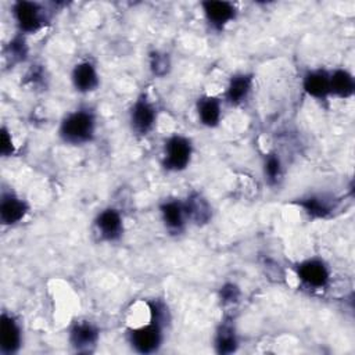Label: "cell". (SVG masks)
I'll list each match as a JSON object with an SVG mask.
<instances>
[{
  "mask_svg": "<svg viewBox=\"0 0 355 355\" xmlns=\"http://www.w3.org/2000/svg\"><path fill=\"white\" fill-rule=\"evenodd\" d=\"M97 119L90 108H78L68 112L60 122V139L72 146H82L90 143L96 136Z\"/></svg>",
  "mask_w": 355,
  "mask_h": 355,
  "instance_id": "cell-1",
  "label": "cell"
},
{
  "mask_svg": "<svg viewBox=\"0 0 355 355\" xmlns=\"http://www.w3.org/2000/svg\"><path fill=\"white\" fill-rule=\"evenodd\" d=\"M165 324L148 319L147 323L136 326L129 330L128 341L133 351L139 354H154L157 352L164 341Z\"/></svg>",
  "mask_w": 355,
  "mask_h": 355,
  "instance_id": "cell-2",
  "label": "cell"
},
{
  "mask_svg": "<svg viewBox=\"0 0 355 355\" xmlns=\"http://www.w3.org/2000/svg\"><path fill=\"white\" fill-rule=\"evenodd\" d=\"M193 157L191 140L183 135H172L166 139L164 146L162 166L169 172L184 171Z\"/></svg>",
  "mask_w": 355,
  "mask_h": 355,
  "instance_id": "cell-3",
  "label": "cell"
},
{
  "mask_svg": "<svg viewBox=\"0 0 355 355\" xmlns=\"http://www.w3.org/2000/svg\"><path fill=\"white\" fill-rule=\"evenodd\" d=\"M11 14L19 33H36L49 21L44 7L35 1H15L11 7Z\"/></svg>",
  "mask_w": 355,
  "mask_h": 355,
  "instance_id": "cell-4",
  "label": "cell"
},
{
  "mask_svg": "<svg viewBox=\"0 0 355 355\" xmlns=\"http://www.w3.org/2000/svg\"><path fill=\"white\" fill-rule=\"evenodd\" d=\"M157 108L146 94L139 96L130 107L129 121L132 130L140 136L148 135L157 123Z\"/></svg>",
  "mask_w": 355,
  "mask_h": 355,
  "instance_id": "cell-5",
  "label": "cell"
},
{
  "mask_svg": "<svg viewBox=\"0 0 355 355\" xmlns=\"http://www.w3.org/2000/svg\"><path fill=\"white\" fill-rule=\"evenodd\" d=\"M297 277L298 280L312 288V290H322L329 284L330 272L327 265L319 258H309L297 265Z\"/></svg>",
  "mask_w": 355,
  "mask_h": 355,
  "instance_id": "cell-6",
  "label": "cell"
},
{
  "mask_svg": "<svg viewBox=\"0 0 355 355\" xmlns=\"http://www.w3.org/2000/svg\"><path fill=\"white\" fill-rule=\"evenodd\" d=\"M22 327L18 319L8 312H3L0 318V352L3 355L17 354L22 347Z\"/></svg>",
  "mask_w": 355,
  "mask_h": 355,
  "instance_id": "cell-7",
  "label": "cell"
},
{
  "mask_svg": "<svg viewBox=\"0 0 355 355\" xmlns=\"http://www.w3.org/2000/svg\"><path fill=\"white\" fill-rule=\"evenodd\" d=\"M29 212L28 202L14 191H3L0 200V222L3 226H14L25 219Z\"/></svg>",
  "mask_w": 355,
  "mask_h": 355,
  "instance_id": "cell-8",
  "label": "cell"
},
{
  "mask_svg": "<svg viewBox=\"0 0 355 355\" xmlns=\"http://www.w3.org/2000/svg\"><path fill=\"white\" fill-rule=\"evenodd\" d=\"M94 227L101 240L115 241L123 233V216L112 207L100 211L94 219Z\"/></svg>",
  "mask_w": 355,
  "mask_h": 355,
  "instance_id": "cell-9",
  "label": "cell"
},
{
  "mask_svg": "<svg viewBox=\"0 0 355 355\" xmlns=\"http://www.w3.org/2000/svg\"><path fill=\"white\" fill-rule=\"evenodd\" d=\"M204 17L211 28L222 31L227 24H230L237 14L234 4L222 0H208L201 3Z\"/></svg>",
  "mask_w": 355,
  "mask_h": 355,
  "instance_id": "cell-10",
  "label": "cell"
},
{
  "mask_svg": "<svg viewBox=\"0 0 355 355\" xmlns=\"http://www.w3.org/2000/svg\"><path fill=\"white\" fill-rule=\"evenodd\" d=\"M100 331L96 324L89 320L75 322L68 333L69 344L78 352H89L98 341Z\"/></svg>",
  "mask_w": 355,
  "mask_h": 355,
  "instance_id": "cell-11",
  "label": "cell"
},
{
  "mask_svg": "<svg viewBox=\"0 0 355 355\" xmlns=\"http://www.w3.org/2000/svg\"><path fill=\"white\" fill-rule=\"evenodd\" d=\"M71 82L75 90L79 93L94 92L100 85V76L96 65L89 60L78 62L72 68Z\"/></svg>",
  "mask_w": 355,
  "mask_h": 355,
  "instance_id": "cell-12",
  "label": "cell"
},
{
  "mask_svg": "<svg viewBox=\"0 0 355 355\" xmlns=\"http://www.w3.org/2000/svg\"><path fill=\"white\" fill-rule=\"evenodd\" d=\"M159 214L165 229L173 234L183 232L186 223L189 222L184 204L179 200H165L159 205Z\"/></svg>",
  "mask_w": 355,
  "mask_h": 355,
  "instance_id": "cell-13",
  "label": "cell"
},
{
  "mask_svg": "<svg viewBox=\"0 0 355 355\" xmlns=\"http://www.w3.org/2000/svg\"><path fill=\"white\" fill-rule=\"evenodd\" d=\"M252 85H254V76L251 73L240 72V73L233 75L229 79V83L226 86L225 100L230 105L243 104L248 98V96L252 90Z\"/></svg>",
  "mask_w": 355,
  "mask_h": 355,
  "instance_id": "cell-14",
  "label": "cell"
},
{
  "mask_svg": "<svg viewBox=\"0 0 355 355\" xmlns=\"http://www.w3.org/2000/svg\"><path fill=\"white\" fill-rule=\"evenodd\" d=\"M304 92L318 100L330 96V72L326 69H311L304 75L302 79Z\"/></svg>",
  "mask_w": 355,
  "mask_h": 355,
  "instance_id": "cell-15",
  "label": "cell"
},
{
  "mask_svg": "<svg viewBox=\"0 0 355 355\" xmlns=\"http://www.w3.org/2000/svg\"><path fill=\"white\" fill-rule=\"evenodd\" d=\"M197 118L201 125L215 128L222 119V103L214 96H201L196 104Z\"/></svg>",
  "mask_w": 355,
  "mask_h": 355,
  "instance_id": "cell-16",
  "label": "cell"
},
{
  "mask_svg": "<svg viewBox=\"0 0 355 355\" xmlns=\"http://www.w3.org/2000/svg\"><path fill=\"white\" fill-rule=\"evenodd\" d=\"M187 219L194 222L196 225H205L212 218V208L207 198H204L200 193H191L186 201H183Z\"/></svg>",
  "mask_w": 355,
  "mask_h": 355,
  "instance_id": "cell-17",
  "label": "cell"
},
{
  "mask_svg": "<svg viewBox=\"0 0 355 355\" xmlns=\"http://www.w3.org/2000/svg\"><path fill=\"white\" fill-rule=\"evenodd\" d=\"M214 347L218 354H233L239 348V337L232 322L223 320L215 331Z\"/></svg>",
  "mask_w": 355,
  "mask_h": 355,
  "instance_id": "cell-18",
  "label": "cell"
},
{
  "mask_svg": "<svg viewBox=\"0 0 355 355\" xmlns=\"http://www.w3.org/2000/svg\"><path fill=\"white\" fill-rule=\"evenodd\" d=\"M355 80L347 69H334L330 72V94L341 98L351 97L354 94Z\"/></svg>",
  "mask_w": 355,
  "mask_h": 355,
  "instance_id": "cell-19",
  "label": "cell"
},
{
  "mask_svg": "<svg viewBox=\"0 0 355 355\" xmlns=\"http://www.w3.org/2000/svg\"><path fill=\"white\" fill-rule=\"evenodd\" d=\"M300 207L312 218H324L330 214L331 207L323 196H309L300 200Z\"/></svg>",
  "mask_w": 355,
  "mask_h": 355,
  "instance_id": "cell-20",
  "label": "cell"
},
{
  "mask_svg": "<svg viewBox=\"0 0 355 355\" xmlns=\"http://www.w3.org/2000/svg\"><path fill=\"white\" fill-rule=\"evenodd\" d=\"M283 173V164L277 154L270 153L263 158V175L270 184H276Z\"/></svg>",
  "mask_w": 355,
  "mask_h": 355,
  "instance_id": "cell-21",
  "label": "cell"
},
{
  "mask_svg": "<svg viewBox=\"0 0 355 355\" xmlns=\"http://www.w3.org/2000/svg\"><path fill=\"white\" fill-rule=\"evenodd\" d=\"M150 69L157 76H164L171 69V60L166 53L162 51H153L150 54Z\"/></svg>",
  "mask_w": 355,
  "mask_h": 355,
  "instance_id": "cell-22",
  "label": "cell"
},
{
  "mask_svg": "<svg viewBox=\"0 0 355 355\" xmlns=\"http://www.w3.org/2000/svg\"><path fill=\"white\" fill-rule=\"evenodd\" d=\"M7 54L10 58H12L14 61H24L28 55V46L25 42V37L18 35L15 37H12V40L8 43L7 47Z\"/></svg>",
  "mask_w": 355,
  "mask_h": 355,
  "instance_id": "cell-23",
  "label": "cell"
},
{
  "mask_svg": "<svg viewBox=\"0 0 355 355\" xmlns=\"http://www.w3.org/2000/svg\"><path fill=\"white\" fill-rule=\"evenodd\" d=\"M0 153L3 157H11L15 153V144L11 132L3 126L0 130Z\"/></svg>",
  "mask_w": 355,
  "mask_h": 355,
  "instance_id": "cell-24",
  "label": "cell"
},
{
  "mask_svg": "<svg viewBox=\"0 0 355 355\" xmlns=\"http://www.w3.org/2000/svg\"><path fill=\"white\" fill-rule=\"evenodd\" d=\"M240 288L234 283H226L219 290V297L223 304L237 302L240 298Z\"/></svg>",
  "mask_w": 355,
  "mask_h": 355,
  "instance_id": "cell-25",
  "label": "cell"
}]
</instances>
